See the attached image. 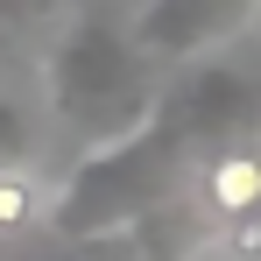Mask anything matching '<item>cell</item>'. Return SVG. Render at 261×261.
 Listing matches in <instances>:
<instances>
[{
    "label": "cell",
    "instance_id": "1",
    "mask_svg": "<svg viewBox=\"0 0 261 261\" xmlns=\"http://www.w3.org/2000/svg\"><path fill=\"white\" fill-rule=\"evenodd\" d=\"M155 57H141L134 36H113L106 21H71L57 49L43 57V92H49V120L71 134L78 148H113L134 127H148V113L163 106Z\"/></svg>",
    "mask_w": 261,
    "mask_h": 261
},
{
    "label": "cell",
    "instance_id": "2",
    "mask_svg": "<svg viewBox=\"0 0 261 261\" xmlns=\"http://www.w3.org/2000/svg\"><path fill=\"white\" fill-rule=\"evenodd\" d=\"M254 7H261V0H148L127 36H134L141 57L184 64V57H198V49H219Z\"/></svg>",
    "mask_w": 261,
    "mask_h": 261
},
{
    "label": "cell",
    "instance_id": "3",
    "mask_svg": "<svg viewBox=\"0 0 261 261\" xmlns=\"http://www.w3.org/2000/svg\"><path fill=\"white\" fill-rule=\"evenodd\" d=\"M184 198L198 205V219H212L219 233L240 226V219H254L261 212V134H233V141L205 148L191 163Z\"/></svg>",
    "mask_w": 261,
    "mask_h": 261
},
{
    "label": "cell",
    "instance_id": "4",
    "mask_svg": "<svg viewBox=\"0 0 261 261\" xmlns=\"http://www.w3.org/2000/svg\"><path fill=\"white\" fill-rule=\"evenodd\" d=\"M57 21H64V0H0V71L43 64L57 49Z\"/></svg>",
    "mask_w": 261,
    "mask_h": 261
},
{
    "label": "cell",
    "instance_id": "5",
    "mask_svg": "<svg viewBox=\"0 0 261 261\" xmlns=\"http://www.w3.org/2000/svg\"><path fill=\"white\" fill-rule=\"evenodd\" d=\"M36 226H49V184L29 163L21 170H0V240H21Z\"/></svg>",
    "mask_w": 261,
    "mask_h": 261
},
{
    "label": "cell",
    "instance_id": "6",
    "mask_svg": "<svg viewBox=\"0 0 261 261\" xmlns=\"http://www.w3.org/2000/svg\"><path fill=\"white\" fill-rule=\"evenodd\" d=\"M29 155H36V120L0 92V170H21Z\"/></svg>",
    "mask_w": 261,
    "mask_h": 261
},
{
    "label": "cell",
    "instance_id": "7",
    "mask_svg": "<svg viewBox=\"0 0 261 261\" xmlns=\"http://www.w3.org/2000/svg\"><path fill=\"white\" fill-rule=\"evenodd\" d=\"M141 261H184V240H176V226H141Z\"/></svg>",
    "mask_w": 261,
    "mask_h": 261
},
{
    "label": "cell",
    "instance_id": "8",
    "mask_svg": "<svg viewBox=\"0 0 261 261\" xmlns=\"http://www.w3.org/2000/svg\"><path fill=\"white\" fill-rule=\"evenodd\" d=\"M226 254L261 261V212H254V219H240V226H226Z\"/></svg>",
    "mask_w": 261,
    "mask_h": 261
},
{
    "label": "cell",
    "instance_id": "9",
    "mask_svg": "<svg viewBox=\"0 0 261 261\" xmlns=\"http://www.w3.org/2000/svg\"><path fill=\"white\" fill-rule=\"evenodd\" d=\"M78 261H99V254H78Z\"/></svg>",
    "mask_w": 261,
    "mask_h": 261
}]
</instances>
